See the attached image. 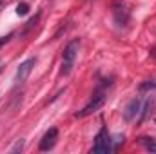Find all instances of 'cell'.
I'll list each match as a JSON object with an SVG mask.
<instances>
[{
  "mask_svg": "<svg viewBox=\"0 0 156 154\" xmlns=\"http://www.w3.org/2000/svg\"><path fill=\"white\" fill-rule=\"evenodd\" d=\"M78 49H80V40H71L64 53H62V75H69L73 65H75V60L78 56Z\"/></svg>",
  "mask_w": 156,
  "mask_h": 154,
  "instance_id": "6da1fadb",
  "label": "cell"
},
{
  "mask_svg": "<svg viewBox=\"0 0 156 154\" xmlns=\"http://www.w3.org/2000/svg\"><path fill=\"white\" fill-rule=\"evenodd\" d=\"M113 151L111 145V136L107 132V127H102L100 132L94 136V143H93V152L94 154H109Z\"/></svg>",
  "mask_w": 156,
  "mask_h": 154,
  "instance_id": "7a4b0ae2",
  "label": "cell"
},
{
  "mask_svg": "<svg viewBox=\"0 0 156 154\" xmlns=\"http://www.w3.org/2000/svg\"><path fill=\"white\" fill-rule=\"evenodd\" d=\"M105 93L102 91V89H98L96 93H94V96H93V100L80 111V113H76V118H85V116L93 114V113H96V111H100L102 107H104V103H105Z\"/></svg>",
  "mask_w": 156,
  "mask_h": 154,
  "instance_id": "3957f363",
  "label": "cell"
},
{
  "mask_svg": "<svg viewBox=\"0 0 156 154\" xmlns=\"http://www.w3.org/2000/svg\"><path fill=\"white\" fill-rule=\"evenodd\" d=\"M35 64H37V58H29V60H26V62L20 64V67H18V71H16V76H15V82H16L18 85L27 80V76L31 75V71H33V67H35Z\"/></svg>",
  "mask_w": 156,
  "mask_h": 154,
  "instance_id": "277c9868",
  "label": "cell"
},
{
  "mask_svg": "<svg viewBox=\"0 0 156 154\" xmlns=\"http://www.w3.org/2000/svg\"><path fill=\"white\" fill-rule=\"evenodd\" d=\"M56 140H58V129H56V127H51V129L44 134V138L40 140V151H42V152L51 151V149L55 147Z\"/></svg>",
  "mask_w": 156,
  "mask_h": 154,
  "instance_id": "5b68a950",
  "label": "cell"
},
{
  "mask_svg": "<svg viewBox=\"0 0 156 154\" xmlns=\"http://www.w3.org/2000/svg\"><path fill=\"white\" fill-rule=\"evenodd\" d=\"M140 109H142V100L136 96V98H133V100L127 103V107H125V113H123L125 120H127V121H131L134 116L140 113Z\"/></svg>",
  "mask_w": 156,
  "mask_h": 154,
  "instance_id": "8992f818",
  "label": "cell"
},
{
  "mask_svg": "<svg viewBox=\"0 0 156 154\" xmlns=\"http://www.w3.org/2000/svg\"><path fill=\"white\" fill-rule=\"evenodd\" d=\"M115 22L118 26H127L129 22V9L127 7H115Z\"/></svg>",
  "mask_w": 156,
  "mask_h": 154,
  "instance_id": "52a82bcc",
  "label": "cell"
},
{
  "mask_svg": "<svg viewBox=\"0 0 156 154\" xmlns=\"http://www.w3.org/2000/svg\"><path fill=\"white\" fill-rule=\"evenodd\" d=\"M153 103H154V98L153 96H149L147 100H145V103H144V107L140 109L142 111V114H140V118H138V123H142L145 118H147V114H149V111H151V107H153Z\"/></svg>",
  "mask_w": 156,
  "mask_h": 154,
  "instance_id": "ba28073f",
  "label": "cell"
},
{
  "mask_svg": "<svg viewBox=\"0 0 156 154\" xmlns=\"http://www.w3.org/2000/svg\"><path fill=\"white\" fill-rule=\"evenodd\" d=\"M140 143L147 149V151H151V152H156V142L153 138H147V136H142L140 138Z\"/></svg>",
  "mask_w": 156,
  "mask_h": 154,
  "instance_id": "9c48e42d",
  "label": "cell"
},
{
  "mask_svg": "<svg viewBox=\"0 0 156 154\" xmlns=\"http://www.w3.org/2000/svg\"><path fill=\"white\" fill-rule=\"evenodd\" d=\"M40 15H42V13L38 11V13H37V15H35V16H33V18H31V20H29V22L26 24V27H24V31H22V35H26L27 31H31V29H33V27H35V26L38 24V20H40Z\"/></svg>",
  "mask_w": 156,
  "mask_h": 154,
  "instance_id": "30bf717a",
  "label": "cell"
},
{
  "mask_svg": "<svg viewBox=\"0 0 156 154\" xmlns=\"http://www.w3.org/2000/svg\"><path fill=\"white\" fill-rule=\"evenodd\" d=\"M29 13V4L27 2H20L18 5H16V15L18 16H24V15H27Z\"/></svg>",
  "mask_w": 156,
  "mask_h": 154,
  "instance_id": "8fae6325",
  "label": "cell"
},
{
  "mask_svg": "<svg viewBox=\"0 0 156 154\" xmlns=\"http://www.w3.org/2000/svg\"><path fill=\"white\" fill-rule=\"evenodd\" d=\"M149 89H156V82L147 80L145 83H142V85H140V91H142V93H144V91H149Z\"/></svg>",
  "mask_w": 156,
  "mask_h": 154,
  "instance_id": "7c38bea8",
  "label": "cell"
},
{
  "mask_svg": "<svg viewBox=\"0 0 156 154\" xmlns=\"http://www.w3.org/2000/svg\"><path fill=\"white\" fill-rule=\"evenodd\" d=\"M24 149V140H18L16 143H15V147L11 149V152H18V151H22Z\"/></svg>",
  "mask_w": 156,
  "mask_h": 154,
  "instance_id": "4fadbf2b",
  "label": "cell"
},
{
  "mask_svg": "<svg viewBox=\"0 0 156 154\" xmlns=\"http://www.w3.org/2000/svg\"><path fill=\"white\" fill-rule=\"evenodd\" d=\"M11 37H13V33H11V35H7V37H2V38H0V47H2L4 44H7V42H9V38H11Z\"/></svg>",
  "mask_w": 156,
  "mask_h": 154,
  "instance_id": "5bb4252c",
  "label": "cell"
},
{
  "mask_svg": "<svg viewBox=\"0 0 156 154\" xmlns=\"http://www.w3.org/2000/svg\"><path fill=\"white\" fill-rule=\"evenodd\" d=\"M151 56H153V58H156V47H154V49H151Z\"/></svg>",
  "mask_w": 156,
  "mask_h": 154,
  "instance_id": "9a60e30c",
  "label": "cell"
},
{
  "mask_svg": "<svg viewBox=\"0 0 156 154\" xmlns=\"http://www.w3.org/2000/svg\"><path fill=\"white\" fill-rule=\"evenodd\" d=\"M2 65H4V62H2V60H0V73H2Z\"/></svg>",
  "mask_w": 156,
  "mask_h": 154,
  "instance_id": "2e32d148",
  "label": "cell"
}]
</instances>
